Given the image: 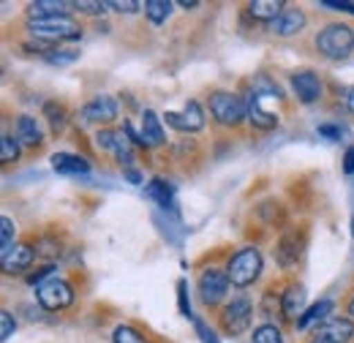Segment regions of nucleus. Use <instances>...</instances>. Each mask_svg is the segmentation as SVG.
<instances>
[{
	"mask_svg": "<svg viewBox=\"0 0 354 343\" xmlns=\"http://www.w3.org/2000/svg\"><path fill=\"white\" fill-rule=\"evenodd\" d=\"M316 49L327 60H346L354 52V30L344 22H330L316 33Z\"/></svg>",
	"mask_w": 354,
	"mask_h": 343,
	"instance_id": "obj_1",
	"label": "nucleus"
},
{
	"mask_svg": "<svg viewBox=\"0 0 354 343\" xmlns=\"http://www.w3.org/2000/svg\"><path fill=\"white\" fill-rule=\"evenodd\" d=\"M262 267H265V261H262L259 248L245 245V248H240V251H234V254L229 257V261H226L223 270H226L232 286L245 289V286H251V284L262 275Z\"/></svg>",
	"mask_w": 354,
	"mask_h": 343,
	"instance_id": "obj_2",
	"label": "nucleus"
},
{
	"mask_svg": "<svg viewBox=\"0 0 354 343\" xmlns=\"http://www.w3.org/2000/svg\"><path fill=\"white\" fill-rule=\"evenodd\" d=\"M207 109H210L213 120H216L218 126H223V129H237L243 120H248L243 95L229 93V90H216V93H210Z\"/></svg>",
	"mask_w": 354,
	"mask_h": 343,
	"instance_id": "obj_3",
	"label": "nucleus"
},
{
	"mask_svg": "<svg viewBox=\"0 0 354 343\" xmlns=\"http://www.w3.org/2000/svg\"><path fill=\"white\" fill-rule=\"evenodd\" d=\"M30 33L41 41L57 44V41H74L82 36V25L71 17V14H60V17H46V19H33L28 22Z\"/></svg>",
	"mask_w": 354,
	"mask_h": 343,
	"instance_id": "obj_4",
	"label": "nucleus"
},
{
	"mask_svg": "<svg viewBox=\"0 0 354 343\" xmlns=\"http://www.w3.org/2000/svg\"><path fill=\"white\" fill-rule=\"evenodd\" d=\"M221 319V330L226 335H243L251 327L254 319V305L248 297H234L223 305V310L218 313Z\"/></svg>",
	"mask_w": 354,
	"mask_h": 343,
	"instance_id": "obj_5",
	"label": "nucleus"
},
{
	"mask_svg": "<svg viewBox=\"0 0 354 343\" xmlns=\"http://www.w3.org/2000/svg\"><path fill=\"white\" fill-rule=\"evenodd\" d=\"M229 286H232V281H229L226 270H218V267H207V270L199 275V281H196L199 300L205 302L207 308H216V305L229 295Z\"/></svg>",
	"mask_w": 354,
	"mask_h": 343,
	"instance_id": "obj_6",
	"label": "nucleus"
},
{
	"mask_svg": "<svg viewBox=\"0 0 354 343\" xmlns=\"http://www.w3.org/2000/svg\"><path fill=\"white\" fill-rule=\"evenodd\" d=\"M36 300L44 310H66L74 302V286L63 278H52L36 289Z\"/></svg>",
	"mask_w": 354,
	"mask_h": 343,
	"instance_id": "obj_7",
	"label": "nucleus"
},
{
	"mask_svg": "<svg viewBox=\"0 0 354 343\" xmlns=\"http://www.w3.org/2000/svg\"><path fill=\"white\" fill-rule=\"evenodd\" d=\"M303 245H306V234L297 229H286L281 234V240L275 243V261L281 270H292L297 267V261L303 257Z\"/></svg>",
	"mask_w": 354,
	"mask_h": 343,
	"instance_id": "obj_8",
	"label": "nucleus"
},
{
	"mask_svg": "<svg viewBox=\"0 0 354 343\" xmlns=\"http://www.w3.org/2000/svg\"><path fill=\"white\" fill-rule=\"evenodd\" d=\"M167 126H172L175 131H183V133H196V131L205 129V109L199 101H185L183 112H167Z\"/></svg>",
	"mask_w": 354,
	"mask_h": 343,
	"instance_id": "obj_9",
	"label": "nucleus"
},
{
	"mask_svg": "<svg viewBox=\"0 0 354 343\" xmlns=\"http://www.w3.org/2000/svg\"><path fill=\"white\" fill-rule=\"evenodd\" d=\"M243 101H245V115H248V123L259 131H272L278 126V115L267 112L262 106V95L254 90L251 85H245L243 90Z\"/></svg>",
	"mask_w": 354,
	"mask_h": 343,
	"instance_id": "obj_10",
	"label": "nucleus"
},
{
	"mask_svg": "<svg viewBox=\"0 0 354 343\" xmlns=\"http://www.w3.org/2000/svg\"><path fill=\"white\" fill-rule=\"evenodd\" d=\"M118 115H120V106H118V98H112V95H95V98H90L88 104L82 106V120L85 123H115L118 120Z\"/></svg>",
	"mask_w": 354,
	"mask_h": 343,
	"instance_id": "obj_11",
	"label": "nucleus"
},
{
	"mask_svg": "<svg viewBox=\"0 0 354 343\" xmlns=\"http://www.w3.org/2000/svg\"><path fill=\"white\" fill-rule=\"evenodd\" d=\"M292 87H295V95H297V101L300 104H316L322 95H324V85H322V80H319V74L316 71H295L292 74Z\"/></svg>",
	"mask_w": 354,
	"mask_h": 343,
	"instance_id": "obj_12",
	"label": "nucleus"
},
{
	"mask_svg": "<svg viewBox=\"0 0 354 343\" xmlns=\"http://www.w3.org/2000/svg\"><path fill=\"white\" fill-rule=\"evenodd\" d=\"M33 259H36V248H30L28 243H14V248L3 254V272L6 275H22L30 270Z\"/></svg>",
	"mask_w": 354,
	"mask_h": 343,
	"instance_id": "obj_13",
	"label": "nucleus"
},
{
	"mask_svg": "<svg viewBox=\"0 0 354 343\" xmlns=\"http://www.w3.org/2000/svg\"><path fill=\"white\" fill-rule=\"evenodd\" d=\"M306 22H308V17H306L303 8H286L272 25H267V30H270L272 36L289 39V36H297V33L306 28Z\"/></svg>",
	"mask_w": 354,
	"mask_h": 343,
	"instance_id": "obj_14",
	"label": "nucleus"
},
{
	"mask_svg": "<svg viewBox=\"0 0 354 343\" xmlns=\"http://www.w3.org/2000/svg\"><path fill=\"white\" fill-rule=\"evenodd\" d=\"M316 338L333 343H349L354 338V322L344 316H330L324 324L316 327Z\"/></svg>",
	"mask_w": 354,
	"mask_h": 343,
	"instance_id": "obj_15",
	"label": "nucleus"
},
{
	"mask_svg": "<svg viewBox=\"0 0 354 343\" xmlns=\"http://www.w3.org/2000/svg\"><path fill=\"white\" fill-rule=\"evenodd\" d=\"M306 289L300 284H289L283 292H281V313L286 322H300V316L306 313Z\"/></svg>",
	"mask_w": 354,
	"mask_h": 343,
	"instance_id": "obj_16",
	"label": "nucleus"
},
{
	"mask_svg": "<svg viewBox=\"0 0 354 343\" xmlns=\"http://www.w3.org/2000/svg\"><path fill=\"white\" fill-rule=\"evenodd\" d=\"M14 136H17L19 145H25V147H41V145H44V131L39 126V120L30 118V115H19V118H17Z\"/></svg>",
	"mask_w": 354,
	"mask_h": 343,
	"instance_id": "obj_17",
	"label": "nucleus"
},
{
	"mask_svg": "<svg viewBox=\"0 0 354 343\" xmlns=\"http://www.w3.org/2000/svg\"><path fill=\"white\" fill-rule=\"evenodd\" d=\"M248 17L257 19V22H265V25H272L289 6L283 0H251L248 6Z\"/></svg>",
	"mask_w": 354,
	"mask_h": 343,
	"instance_id": "obj_18",
	"label": "nucleus"
},
{
	"mask_svg": "<svg viewBox=\"0 0 354 343\" xmlns=\"http://www.w3.org/2000/svg\"><path fill=\"white\" fill-rule=\"evenodd\" d=\"M142 139H145V147H161L167 142V133H164V126H161V118L153 112V109H145L142 112Z\"/></svg>",
	"mask_w": 354,
	"mask_h": 343,
	"instance_id": "obj_19",
	"label": "nucleus"
},
{
	"mask_svg": "<svg viewBox=\"0 0 354 343\" xmlns=\"http://www.w3.org/2000/svg\"><path fill=\"white\" fill-rule=\"evenodd\" d=\"M52 169L60 172V174L82 177L90 172V161L85 156H77V153H55L52 156Z\"/></svg>",
	"mask_w": 354,
	"mask_h": 343,
	"instance_id": "obj_20",
	"label": "nucleus"
},
{
	"mask_svg": "<svg viewBox=\"0 0 354 343\" xmlns=\"http://www.w3.org/2000/svg\"><path fill=\"white\" fill-rule=\"evenodd\" d=\"M74 8V3H66V0H36L28 6V22L33 19H46V17H60V14H68Z\"/></svg>",
	"mask_w": 354,
	"mask_h": 343,
	"instance_id": "obj_21",
	"label": "nucleus"
},
{
	"mask_svg": "<svg viewBox=\"0 0 354 343\" xmlns=\"http://www.w3.org/2000/svg\"><path fill=\"white\" fill-rule=\"evenodd\" d=\"M145 196L147 199H153L158 207H164V210H169L172 205H175V191H172V185L167 183V180H161V177H156V180H150L147 185H145Z\"/></svg>",
	"mask_w": 354,
	"mask_h": 343,
	"instance_id": "obj_22",
	"label": "nucleus"
},
{
	"mask_svg": "<svg viewBox=\"0 0 354 343\" xmlns=\"http://www.w3.org/2000/svg\"><path fill=\"white\" fill-rule=\"evenodd\" d=\"M330 313H333V300H319V302H313L308 310L300 316V322H297V327L300 330H308V327H319V324H324L327 319H330Z\"/></svg>",
	"mask_w": 354,
	"mask_h": 343,
	"instance_id": "obj_23",
	"label": "nucleus"
},
{
	"mask_svg": "<svg viewBox=\"0 0 354 343\" xmlns=\"http://www.w3.org/2000/svg\"><path fill=\"white\" fill-rule=\"evenodd\" d=\"M44 118H46V123H49V131H52V133H63V129L68 126V109H66V104H60V101H46Z\"/></svg>",
	"mask_w": 354,
	"mask_h": 343,
	"instance_id": "obj_24",
	"label": "nucleus"
},
{
	"mask_svg": "<svg viewBox=\"0 0 354 343\" xmlns=\"http://www.w3.org/2000/svg\"><path fill=\"white\" fill-rule=\"evenodd\" d=\"M133 147H136V145H133L131 139H129L126 129H118V133H115V147H112V153H115V158L120 161V167H123V169H131Z\"/></svg>",
	"mask_w": 354,
	"mask_h": 343,
	"instance_id": "obj_25",
	"label": "nucleus"
},
{
	"mask_svg": "<svg viewBox=\"0 0 354 343\" xmlns=\"http://www.w3.org/2000/svg\"><path fill=\"white\" fill-rule=\"evenodd\" d=\"M172 14V3L169 0H147L145 3V17L153 22V25H164Z\"/></svg>",
	"mask_w": 354,
	"mask_h": 343,
	"instance_id": "obj_26",
	"label": "nucleus"
},
{
	"mask_svg": "<svg viewBox=\"0 0 354 343\" xmlns=\"http://www.w3.org/2000/svg\"><path fill=\"white\" fill-rule=\"evenodd\" d=\"M19 153H22V145L14 133H3L0 136V161L3 164H14L19 161Z\"/></svg>",
	"mask_w": 354,
	"mask_h": 343,
	"instance_id": "obj_27",
	"label": "nucleus"
},
{
	"mask_svg": "<svg viewBox=\"0 0 354 343\" xmlns=\"http://www.w3.org/2000/svg\"><path fill=\"white\" fill-rule=\"evenodd\" d=\"M55 272H57V264L46 261V264H41V267H36L33 272H28V278H25V281H28L30 286H36V289H39V286H44L46 281H52V278H55Z\"/></svg>",
	"mask_w": 354,
	"mask_h": 343,
	"instance_id": "obj_28",
	"label": "nucleus"
},
{
	"mask_svg": "<svg viewBox=\"0 0 354 343\" xmlns=\"http://www.w3.org/2000/svg\"><path fill=\"white\" fill-rule=\"evenodd\" d=\"M112 343H147V338L136 327H131V324H120L112 333Z\"/></svg>",
	"mask_w": 354,
	"mask_h": 343,
	"instance_id": "obj_29",
	"label": "nucleus"
},
{
	"mask_svg": "<svg viewBox=\"0 0 354 343\" xmlns=\"http://www.w3.org/2000/svg\"><path fill=\"white\" fill-rule=\"evenodd\" d=\"M254 343H283V335H281V330L275 327V324H259L257 330H254Z\"/></svg>",
	"mask_w": 354,
	"mask_h": 343,
	"instance_id": "obj_30",
	"label": "nucleus"
},
{
	"mask_svg": "<svg viewBox=\"0 0 354 343\" xmlns=\"http://www.w3.org/2000/svg\"><path fill=\"white\" fill-rule=\"evenodd\" d=\"M14 248V221L8 215L0 218V251H11Z\"/></svg>",
	"mask_w": 354,
	"mask_h": 343,
	"instance_id": "obj_31",
	"label": "nucleus"
},
{
	"mask_svg": "<svg viewBox=\"0 0 354 343\" xmlns=\"http://www.w3.org/2000/svg\"><path fill=\"white\" fill-rule=\"evenodd\" d=\"M177 308H180V313H183L185 319H194V313H191V300H188V284H185V278H180V281H177Z\"/></svg>",
	"mask_w": 354,
	"mask_h": 343,
	"instance_id": "obj_32",
	"label": "nucleus"
},
{
	"mask_svg": "<svg viewBox=\"0 0 354 343\" xmlns=\"http://www.w3.org/2000/svg\"><path fill=\"white\" fill-rule=\"evenodd\" d=\"M77 57H80L77 49H55L52 55H46V60L55 63V66H68V63H74Z\"/></svg>",
	"mask_w": 354,
	"mask_h": 343,
	"instance_id": "obj_33",
	"label": "nucleus"
},
{
	"mask_svg": "<svg viewBox=\"0 0 354 343\" xmlns=\"http://www.w3.org/2000/svg\"><path fill=\"white\" fill-rule=\"evenodd\" d=\"M14 330H17L14 313H11L8 308H3V310H0V338H3V341H8V338L14 335Z\"/></svg>",
	"mask_w": 354,
	"mask_h": 343,
	"instance_id": "obj_34",
	"label": "nucleus"
},
{
	"mask_svg": "<svg viewBox=\"0 0 354 343\" xmlns=\"http://www.w3.org/2000/svg\"><path fill=\"white\" fill-rule=\"evenodd\" d=\"M194 330H196V335H199L202 343H221L218 335H216V330H210L207 322H202V319H196V316H194Z\"/></svg>",
	"mask_w": 354,
	"mask_h": 343,
	"instance_id": "obj_35",
	"label": "nucleus"
},
{
	"mask_svg": "<svg viewBox=\"0 0 354 343\" xmlns=\"http://www.w3.org/2000/svg\"><path fill=\"white\" fill-rule=\"evenodd\" d=\"M74 8L82 11V14H93V17H95V14H104V11H106V3H98V0H77Z\"/></svg>",
	"mask_w": 354,
	"mask_h": 343,
	"instance_id": "obj_36",
	"label": "nucleus"
},
{
	"mask_svg": "<svg viewBox=\"0 0 354 343\" xmlns=\"http://www.w3.org/2000/svg\"><path fill=\"white\" fill-rule=\"evenodd\" d=\"M106 8H112V11H118V14H136L139 8H145V3H133V0H126V3H120V0H109Z\"/></svg>",
	"mask_w": 354,
	"mask_h": 343,
	"instance_id": "obj_37",
	"label": "nucleus"
},
{
	"mask_svg": "<svg viewBox=\"0 0 354 343\" xmlns=\"http://www.w3.org/2000/svg\"><path fill=\"white\" fill-rule=\"evenodd\" d=\"M115 133H118V131L98 129V133H95V147H98V150H112V147H115Z\"/></svg>",
	"mask_w": 354,
	"mask_h": 343,
	"instance_id": "obj_38",
	"label": "nucleus"
},
{
	"mask_svg": "<svg viewBox=\"0 0 354 343\" xmlns=\"http://www.w3.org/2000/svg\"><path fill=\"white\" fill-rule=\"evenodd\" d=\"M319 6H322V8H330V11H344V14H354V3H352V0H322Z\"/></svg>",
	"mask_w": 354,
	"mask_h": 343,
	"instance_id": "obj_39",
	"label": "nucleus"
},
{
	"mask_svg": "<svg viewBox=\"0 0 354 343\" xmlns=\"http://www.w3.org/2000/svg\"><path fill=\"white\" fill-rule=\"evenodd\" d=\"M319 136H324V139H333V142H338V139H341V136H344V131L338 129V126H333V123H322V126H319Z\"/></svg>",
	"mask_w": 354,
	"mask_h": 343,
	"instance_id": "obj_40",
	"label": "nucleus"
},
{
	"mask_svg": "<svg viewBox=\"0 0 354 343\" xmlns=\"http://www.w3.org/2000/svg\"><path fill=\"white\" fill-rule=\"evenodd\" d=\"M39 245H44V248L39 251L41 257H57V254H60V240H46V237H41Z\"/></svg>",
	"mask_w": 354,
	"mask_h": 343,
	"instance_id": "obj_41",
	"label": "nucleus"
},
{
	"mask_svg": "<svg viewBox=\"0 0 354 343\" xmlns=\"http://www.w3.org/2000/svg\"><path fill=\"white\" fill-rule=\"evenodd\" d=\"M344 172H346V174H354V145L346 147V153H344Z\"/></svg>",
	"mask_w": 354,
	"mask_h": 343,
	"instance_id": "obj_42",
	"label": "nucleus"
},
{
	"mask_svg": "<svg viewBox=\"0 0 354 343\" xmlns=\"http://www.w3.org/2000/svg\"><path fill=\"white\" fill-rule=\"evenodd\" d=\"M344 104H346V109L354 115V85L344 90Z\"/></svg>",
	"mask_w": 354,
	"mask_h": 343,
	"instance_id": "obj_43",
	"label": "nucleus"
},
{
	"mask_svg": "<svg viewBox=\"0 0 354 343\" xmlns=\"http://www.w3.org/2000/svg\"><path fill=\"white\" fill-rule=\"evenodd\" d=\"M123 174H126V180H129V183H133V185H139V183H142V174H139V172L133 169H123Z\"/></svg>",
	"mask_w": 354,
	"mask_h": 343,
	"instance_id": "obj_44",
	"label": "nucleus"
},
{
	"mask_svg": "<svg viewBox=\"0 0 354 343\" xmlns=\"http://www.w3.org/2000/svg\"><path fill=\"white\" fill-rule=\"evenodd\" d=\"M177 6H180V8H185V11H191V8H196L199 3H196V0H180Z\"/></svg>",
	"mask_w": 354,
	"mask_h": 343,
	"instance_id": "obj_45",
	"label": "nucleus"
},
{
	"mask_svg": "<svg viewBox=\"0 0 354 343\" xmlns=\"http://www.w3.org/2000/svg\"><path fill=\"white\" fill-rule=\"evenodd\" d=\"M346 313H349V316L354 319V297H352L349 302H346Z\"/></svg>",
	"mask_w": 354,
	"mask_h": 343,
	"instance_id": "obj_46",
	"label": "nucleus"
},
{
	"mask_svg": "<svg viewBox=\"0 0 354 343\" xmlns=\"http://www.w3.org/2000/svg\"><path fill=\"white\" fill-rule=\"evenodd\" d=\"M310 343H333V341H322V338H313Z\"/></svg>",
	"mask_w": 354,
	"mask_h": 343,
	"instance_id": "obj_47",
	"label": "nucleus"
},
{
	"mask_svg": "<svg viewBox=\"0 0 354 343\" xmlns=\"http://www.w3.org/2000/svg\"><path fill=\"white\" fill-rule=\"evenodd\" d=\"M352 234H354V218H352Z\"/></svg>",
	"mask_w": 354,
	"mask_h": 343,
	"instance_id": "obj_48",
	"label": "nucleus"
}]
</instances>
